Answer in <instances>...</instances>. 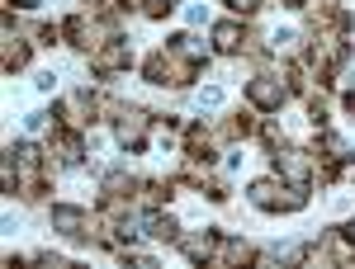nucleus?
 I'll list each match as a JSON object with an SVG mask.
<instances>
[{
    "label": "nucleus",
    "mask_w": 355,
    "mask_h": 269,
    "mask_svg": "<svg viewBox=\"0 0 355 269\" xmlns=\"http://www.w3.org/2000/svg\"><path fill=\"white\" fill-rule=\"evenodd\" d=\"M251 203L256 208H303V189H275L270 180L251 185Z\"/></svg>",
    "instance_id": "nucleus-1"
},
{
    "label": "nucleus",
    "mask_w": 355,
    "mask_h": 269,
    "mask_svg": "<svg viewBox=\"0 0 355 269\" xmlns=\"http://www.w3.org/2000/svg\"><path fill=\"white\" fill-rule=\"evenodd\" d=\"M53 222L67 236H85V213L81 208H53Z\"/></svg>",
    "instance_id": "nucleus-4"
},
{
    "label": "nucleus",
    "mask_w": 355,
    "mask_h": 269,
    "mask_svg": "<svg viewBox=\"0 0 355 269\" xmlns=\"http://www.w3.org/2000/svg\"><path fill=\"white\" fill-rule=\"evenodd\" d=\"M284 5H294V10H303V5H308V0H284Z\"/></svg>",
    "instance_id": "nucleus-10"
},
{
    "label": "nucleus",
    "mask_w": 355,
    "mask_h": 269,
    "mask_svg": "<svg viewBox=\"0 0 355 269\" xmlns=\"http://www.w3.org/2000/svg\"><path fill=\"white\" fill-rule=\"evenodd\" d=\"M227 5H232L237 15H251V10H256V0H227Z\"/></svg>",
    "instance_id": "nucleus-9"
},
{
    "label": "nucleus",
    "mask_w": 355,
    "mask_h": 269,
    "mask_svg": "<svg viewBox=\"0 0 355 269\" xmlns=\"http://www.w3.org/2000/svg\"><path fill=\"white\" fill-rule=\"evenodd\" d=\"M119 137H123L128 147H142V137H147V113H123V123H119Z\"/></svg>",
    "instance_id": "nucleus-3"
},
{
    "label": "nucleus",
    "mask_w": 355,
    "mask_h": 269,
    "mask_svg": "<svg viewBox=\"0 0 355 269\" xmlns=\"http://www.w3.org/2000/svg\"><path fill=\"white\" fill-rule=\"evenodd\" d=\"M223 104V90H199V109H218Z\"/></svg>",
    "instance_id": "nucleus-8"
},
{
    "label": "nucleus",
    "mask_w": 355,
    "mask_h": 269,
    "mask_svg": "<svg viewBox=\"0 0 355 269\" xmlns=\"http://www.w3.org/2000/svg\"><path fill=\"white\" fill-rule=\"evenodd\" d=\"M19 5H38V0H19Z\"/></svg>",
    "instance_id": "nucleus-11"
},
{
    "label": "nucleus",
    "mask_w": 355,
    "mask_h": 269,
    "mask_svg": "<svg viewBox=\"0 0 355 269\" xmlns=\"http://www.w3.org/2000/svg\"><path fill=\"white\" fill-rule=\"evenodd\" d=\"M214 43H218L223 53H237V48H242V28L237 24H218L214 28Z\"/></svg>",
    "instance_id": "nucleus-6"
},
{
    "label": "nucleus",
    "mask_w": 355,
    "mask_h": 269,
    "mask_svg": "<svg viewBox=\"0 0 355 269\" xmlns=\"http://www.w3.org/2000/svg\"><path fill=\"white\" fill-rule=\"evenodd\" d=\"M251 100H256V104H266V109H275L279 100H284V90L270 85V81H251Z\"/></svg>",
    "instance_id": "nucleus-5"
},
{
    "label": "nucleus",
    "mask_w": 355,
    "mask_h": 269,
    "mask_svg": "<svg viewBox=\"0 0 355 269\" xmlns=\"http://www.w3.org/2000/svg\"><path fill=\"white\" fill-rule=\"evenodd\" d=\"M275 175H284V180L303 185V180H308V161H303V151H279V156H275Z\"/></svg>",
    "instance_id": "nucleus-2"
},
{
    "label": "nucleus",
    "mask_w": 355,
    "mask_h": 269,
    "mask_svg": "<svg viewBox=\"0 0 355 269\" xmlns=\"http://www.w3.org/2000/svg\"><path fill=\"white\" fill-rule=\"evenodd\" d=\"M24 57H28V48H19V43L10 38V48H5V66L15 71V66H24Z\"/></svg>",
    "instance_id": "nucleus-7"
}]
</instances>
